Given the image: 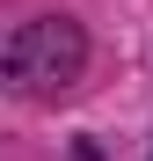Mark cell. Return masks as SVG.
<instances>
[{"label":"cell","instance_id":"6da1fadb","mask_svg":"<svg viewBox=\"0 0 153 161\" xmlns=\"http://www.w3.org/2000/svg\"><path fill=\"white\" fill-rule=\"evenodd\" d=\"M80 59H88L80 22H66V15L22 22V30L8 37V80H15V88H29V95L73 88V80H80Z\"/></svg>","mask_w":153,"mask_h":161}]
</instances>
